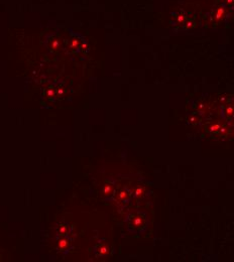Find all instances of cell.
I'll use <instances>...</instances> for the list:
<instances>
[{"label":"cell","mask_w":234,"mask_h":262,"mask_svg":"<svg viewBox=\"0 0 234 262\" xmlns=\"http://www.w3.org/2000/svg\"><path fill=\"white\" fill-rule=\"evenodd\" d=\"M66 231H67L66 226H63V227L60 229V233H61V234H65V233H66Z\"/></svg>","instance_id":"obj_3"},{"label":"cell","mask_w":234,"mask_h":262,"mask_svg":"<svg viewBox=\"0 0 234 262\" xmlns=\"http://www.w3.org/2000/svg\"><path fill=\"white\" fill-rule=\"evenodd\" d=\"M198 19L207 26L220 25L234 17V0H187Z\"/></svg>","instance_id":"obj_1"},{"label":"cell","mask_w":234,"mask_h":262,"mask_svg":"<svg viewBox=\"0 0 234 262\" xmlns=\"http://www.w3.org/2000/svg\"><path fill=\"white\" fill-rule=\"evenodd\" d=\"M67 246V241L66 240H61L60 243H59V247L62 249V248H65Z\"/></svg>","instance_id":"obj_2"}]
</instances>
